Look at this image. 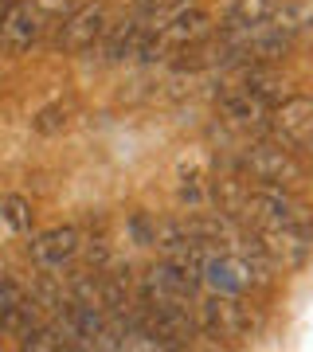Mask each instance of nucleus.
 <instances>
[{
  "instance_id": "4",
  "label": "nucleus",
  "mask_w": 313,
  "mask_h": 352,
  "mask_svg": "<svg viewBox=\"0 0 313 352\" xmlns=\"http://www.w3.org/2000/svg\"><path fill=\"white\" fill-rule=\"evenodd\" d=\"M259 247L266 251V258L278 270H301L313 254V235L310 227H290V223H270V227H255L250 231Z\"/></svg>"
},
{
  "instance_id": "15",
  "label": "nucleus",
  "mask_w": 313,
  "mask_h": 352,
  "mask_svg": "<svg viewBox=\"0 0 313 352\" xmlns=\"http://www.w3.org/2000/svg\"><path fill=\"white\" fill-rule=\"evenodd\" d=\"M4 219L12 223V231H32V208L24 196H4Z\"/></svg>"
},
{
  "instance_id": "12",
  "label": "nucleus",
  "mask_w": 313,
  "mask_h": 352,
  "mask_svg": "<svg viewBox=\"0 0 313 352\" xmlns=\"http://www.w3.org/2000/svg\"><path fill=\"white\" fill-rule=\"evenodd\" d=\"M20 344H24V349H36V352H59V349H71V337H67L59 325H43V321H39Z\"/></svg>"
},
{
  "instance_id": "14",
  "label": "nucleus",
  "mask_w": 313,
  "mask_h": 352,
  "mask_svg": "<svg viewBox=\"0 0 313 352\" xmlns=\"http://www.w3.org/2000/svg\"><path fill=\"white\" fill-rule=\"evenodd\" d=\"M67 122H71V110L67 106H47V110H39L32 118L36 133H59V129H67Z\"/></svg>"
},
{
  "instance_id": "13",
  "label": "nucleus",
  "mask_w": 313,
  "mask_h": 352,
  "mask_svg": "<svg viewBox=\"0 0 313 352\" xmlns=\"http://www.w3.org/2000/svg\"><path fill=\"white\" fill-rule=\"evenodd\" d=\"M180 204H188V212H200V208H208L212 204V184L204 180L200 173H184L180 176Z\"/></svg>"
},
{
  "instance_id": "11",
  "label": "nucleus",
  "mask_w": 313,
  "mask_h": 352,
  "mask_svg": "<svg viewBox=\"0 0 313 352\" xmlns=\"http://www.w3.org/2000/svg\"><path fill=\"white\" fill-rule=\"evenodd\" d=\"M36 325H39V302L36 298H24L16 309H8V314L0 317V329L12 333V337H28Z\"/></svg>"
},
{
  "instance_id": "7",
  "label": "nucleus",
  "mask_w": 313,
  "mask_h": 352,
  "mask_svg": "<svg viewBox=\"0 0 313 352\" xmlns=\"http://www.w3.org/2000/svg\"><path fill=\"white\" fill-rule=\"evenodd\" d=\"M39 32H43V8L28 4V0H12L8 16L0 20V43L20 55V51H28L39 39Z\"/></svg>"
},
{
  "instance_id": "16",
  "label": "nucleus",
  "mask_w": 313,
  "mask_h": 352,
  "mask_svg": "<svg viewBox=\"0 0 313 352\" xmlns=\"http://www.w3.org/2000/svg\"><path fill=\"white\" fill-rule=\"evenodd\" d=\"M24 298H28V294L16 286L12 278H0V317L8 314V309H16V305L24 302Z\"/></svg>"
},
{
  "instance_id": "9",
  "label": "nucleus",
  "mask_w": 313,
  "mask_h": 352,
  "mask_svg": "<svg viewBox=\"0 0 313 352\" xmlns=\"http://www.w3.org/2000/svg\"><path fill=\"white\" fill-rule=\"evenodd\" d=\"M270 24H274L282 36H290V39L310 36V32H313V8H310V4H301V0H282Z\"/></svg>"
},
{
  "instance_id": "5",
  "label": "nucleus",
  "mask_w": 313,
  "mask_h": 352,
  "mask_svg": "<svg viewBox=\"0 0 313 352\" xmlns=\"http://www.w3.org/2000/svg\"><path fill=\"white\" fill-rule=\"evenodd\" d=\"M270 133L294 153L313 161V98H301V94L282 98L270 113Z\"/></svg>"
},
{
  "instance_id": "10",
  "label": "nucleus",
  "mask_w": 313,
  "mask_h": 352,
  "mask_svg": "<svg viewBox=\"0 0 313 352\" xmlns=\"http://www.w3.org/2000/svg\"><path fill=\"white\" fill-rule=\"evenodd\" d=\"M278 4L282 0H235L231 4V16H227V24L231 28H263L274 20Z\"/></svg>"
},
{
  "instance_id": "18",
  "label": "nucleus",
  "mask_w": 313,
  "mask_h": 352,
  "mask_svg": "<svg viewBox=\"0 0 313 352\" xmlns=\"http://www.w3.org/2000/svg\"><path fill=\"white\" fill-rule=\"evenodd\" d=\"M36 4L43 8V12H75L83 0H36Z\"/></svg>"
},
{
  "instance_id": "8",
  "label": "nucleus",
  "mask_w": 313,
  "mask_h": 352,
  "mask_svg": "<svg viewBox=\"0 0 313 352\" xmlns=\"http://www.w3.org/2000/svg\"><path fill=\"white\" fill-rule=\"evenodd\" d=\"M78 247H83L78 227H51V231L32 239V263L39 270H63L78 254Z\"/></svg>"
},
{
  "instance_id": "1",
  "label": "nucleus",
  "mask_w": 313,
  "mask_h": 352,
  "mask_svg": "<svg viewBox=\"0 0 313 352\" xmlns=\"http://www.w3.org/2000/svg\"><path fill=\"white\" fill-rule=\"evenodd\" d=\"M239 173L247 176V180H255V184H270V188H290L298 192L310 184V164L301 161V153H294L290 145H282V141H250V145H243V153H239Z\"/></svg>"
},
{
  "instance_id": "3",
  "label": "nucleus",
  "mask_w": 313,
  "mask_h": 352,
  "mask_svg": "<svg viewBox=\"0 0 313 352\" xmlns=\"http://www.w3.org/2000/svg\"><path fill=\"white\" fill-rule=\"evenodd\" d=\"M204 278L184 270L176 263H157L141 274V302H157V305H192L200 294Z\"/></svg>"
},
{
  "instance_id": "17",
  "label": "nucleus",
  "mask_w": 313,
  "mask_h": 352,
  "mask_svg": "<svg viewBox=\"0 0 313 352\" xmlns=\"http://www.w3.org/2000/svg\"><path fill=\"white\" fill-rule=\"evenodd\" d=\"M129 231H133V239H138L141 247H153V239H157V223H149L145 212H138L133 219H129Z\"/></svg>"
},
{
  "instance_id": "2",
  "label": "nucleus",
  "mask_w": 313,
  "mask_h": 352,
  "mask_svg": "<svg viewBox=\"0 0 313 352\" xmlns=\"http://www.w3.org/2000/svg\"><path fill=\"white\" fill-rule=\"evenodd\" d=\"M196 325H200L204 337L243 340V337H255L263 329V314L255 305H247L239 294H219V289H212L204 302H196Z\"/></svg>"
},
{
  "instance_id": "6",
  "label": "nucleus",
  "mask_w": 313,
  "mask_h": 352,
  "mask_svg": "<svg viewBox=\"0 0 313 352\" xmlns=\"http://www.w3.org/2000/svg\"><path fill=\"white\" fill-rule=\"evenodd\" d=\"M106 32V8L102 4H78L75 12H67V20L59 24V39L55 47L67 51V55H83L102 39Z\"/></svg>"
},
{
  "instance_id": "19",
  "label": "nucleus",
  "mask_w": 313,
  "mask_h": 352,
  "mask_svg": "<svg viewBox=\"0 0 313 352\" xmlns=\"http://www.w3.org/2000/svg\"><path fill=\"white\" fill-rule=\"evenodd\" d=\"M8 8H12V0H0V20L8 16Z\"/></svg>"
}]
</instances>
